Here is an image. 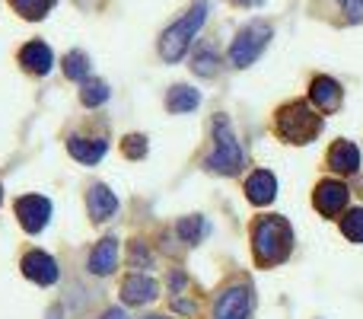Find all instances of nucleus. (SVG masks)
Segmentation results:
<instances>
[{
	"label": "nucleus",
	"mask_w": 363,
	"mask_h": 319,
	"mask_svg": "<svg viewBox=\"0 0 363 319\" xmlns=\"http://www.w3.org/2000/svg\"><path fill=\"white\" fill-rule=\"evenodd\" d=\"M233 4H236V6H262L264 0H233Z\"/></svg>",
	"instance_id": "30"
},
{
	"label": "nucleus",
	"mask_w": 363,
	"mask_h": 319,
	"mask_svg": "<svg viewBox=\"0 0 363 319\" xmlns=\"http://www.w3.org/2000/svg\"><path fill=\"white\" fill-rule=\"evenodd\" d=\"M89 271L99 278L112 275L115 269H118V237H106L99 239V243L93 246V252H89Z\"/></svg>",
	"instance_id": "14"
},
{
	"label": "nucleus",
	"mask_w": 363,
	"mask_h": 319,
	"mask_svg": "<svg viewBox=\"0 0 363 319\" xmlns=\"http://www.w3.org/2000/svg\"><path fill=\"white\" fill-rule=\"evenodd\" d=\"M19 64H23L29 74H38L45 77L51 70V64H55V55H51V48L45 42H26L23 48H19Z\"/></svg>",
	"instance_id": "17"
},
{
	"label": "nucleus",
	"mask_w": 363,
	"mask_h": 319,
	"mask_svg": "<svg viewBox=\"0 0 363 319\" xmlns=\"http://www.w3.org/2000/svg\"><path fill=\"white\" fill-rule=\"evenodd\" d=\"M0 201H4V188H0Z\"/></svg>",
	"instance_id": "32"
},
{
	"label": "nucleus",
	"mask_w": 363,
	"mask_h": 319,
	"mask_svg": "<svg viewBox=\"0 0 363 319\" xmlns=\"http://www.w3.org/2000/svg\"><path fill=\"white\" fill-rule=\"evenodd\" d=\"M268 42H271L268 19H252V23H245L230 45V64L233 67H249V64H255L258 58H262V51L268 48Z\"/></svg>",
	"instance_id": "5"
},
{
	"label": "nucleus",
	"mask_w": 363,
	"mask_h": 319,
	"mask_svg": "<svg viewBox=\"0 0 363 319\" xmlns=\"http://www.w3.org/2000/svg\"><path fill=\"white\" fill-rule=\"evenodd\" d=\"M10 4L23 19H32V23H35V19H45L51 10H55L57 0H10Z\"/></svg>",
	"instance_id": "22"
},
{
	"label": "nucleus",
	"mask_w": 363,
	"mask_h": 319,
	"mask_svg": "<svg viewBox=\"0 0 363 319\" xmlns=\"http://www.w3.org/2000/svg\"><path fill=\"white\" fill-rule=\"evenodd\" d=\"M131 265L134 269H140V265H144V269H153V252L147 249L140 239H134L131 243Z\"/></svg>",
	"instance_id": "26"
},
{
	"label": "nucleus",
	"mask_w": 363,
	"mask_h": 319,
	"mask_svg": "<svg viewBox=\"0 0 363 319\" xmlns=\"http://www.w3.org/2000/svg\"><path fill=\"white\" fill-rule=\"evenodd\" d=\"M102 319H128V313H125V310H118V307H112V310H106V313H102Z\"/></svg>",
	"instance_id": "28"
},
{
	"label": "nucleus",
	"mask_w": 363,
	"mask_h": 319,
	"mask_svg": "<svg viewBox=\"0 0 363 319\" xmlns=\"http://www.w3.org/2000/svg\"><path fill=\"white\" fill-rule=\"evenodd\" d=\"M309 102H313L315 112L332 115V112H338L341 102H345V90H341V83L335 80V77L322 74L309 83Z\"/></svg>",
	"instance_id": "9"
},
{
	"label": "nucleus",
	"mask_w": 363,
	"mask_h": 319,
	"mask_svg": "<svg viewBox=\"0 0 363 319\" xmlns=\"http://www.w3.org/2000/svg\"><path fill=\"white\" fill-rule=\"evenodd\" d=\"M16 220L26 233H42L51 220V201L45 195H23L16 201Z\"/></svg>",
	"instance_id": "8"
},
{
	"label": "nucleus",
	"mask_w": 363,
	"mask_h": 319,
	"mask_svg": "<svg viewBox=\"0 0 363 319\" xmlns=\"http://www.w3.org/2000/svg\"><path fill=\"white\" fill-rule=\"evenodd\" d=\"M274 195H277V179H274V173H268V169H255V173L245 179V198H249L255 207L271 205Z\"/></svg>",
	"instance_id": "15"
},
{
	"label": "nucleus",
	"mask_w": 363,
	"mask_h": 319,
	"mask_svg": "<svg viewBox=\"0 0 363 319\" xmlns=\"http://www.w3.org/2000/svg\"><path fill=\"white\" fill-rule=\"evenodd\" d=\"M144 319H166V316H144Z\"/></svg>",
	"instance_id": "31"
},
{
	"label": "nucleus",
	"mask_w": 363,
	"mask_h": 319,
	"mask_svg": "<svg viewBox=\"0 0 363 319\" xmlns=\"http://www.w3.org/2000/svg\"><path fill=\"white\" fill-rule=\"evenodd\" d=\"M211 131H213V151H211V157L204 160V166L220 175H236L245 163V153H242V147H239L236 134H233L230 119H226V115H213Z\"/></svg>",
	"instance_id": "3"
},
{
	"label": "nucleus",
	"mask_w": 363,
	"mask_h": 319,
	"mask_svg": "<svg viewBox=\"0 0 363 319\" xmlns=\"http://www.w3.org/2000/svg\"><path fill=\"white\" fill-rule=\"evenodd\" d=\"M322 112H315L309 102L294 99L284 102L274 112V134L284 141V144H313L322 134Z\"/></svg>",
	"instance_id": "2"
},
{
	"label": "nucleus",
	"mask_w": 363,
	"mask_h": 319,
	"mask_svg": "<svg viewBox=\"0 0 363 319\" xmlns=\"http://www.w3.org/2000/svg\"><path fill=\"white\" fill-rule=\"evenodd\" d=\"M198 106H201V93H198V90H191V87H185V83H176V87L166 93V109H169V112H176V115L194 112Z\"/></svg>",
	"instance_id": "18"
},
{
	"label": "nucleus",
	"mask_w": 363,
	"mask_h": 319,
	"mask_svg": "<svg viewBox=\"0 0 363 319\" xmlns=\"http://www.w3.org/2000/svg\"><path fill=\"white\" fill-rule=\"evenodd\" d=\"M19 269H23V275L29 278V281L42 284V288H48V284H55L57 278H61V269H57V262L48 256V252H42V249L26 252L23 262H19Z\"/></svg>",
	"instance_id": "10"
},
{
	"label": "nucleus",
	"mask_w": 363,
	"mask_h": 319,
	"mask_svg": "<svg viewBox=\"0 0 363 319\" xmlns=\"http://www.w3.org/2000/svg\"><path fill=\"white\" fill-rule=\"evenodd\" d=\"M347 23H363V0H338Z\"/></svg>",
	"instance_id": "27"
},
{
	"label": "nucleus",
	"mask_w": 363,
	"mask_h": 319,
	"mask_svg": "<svg viewBox=\"0 0 363 319\" xmlns=\"http://www.w3.org/2000/svg\"><path fill=\"white\" fill-rule=\"evenodd\" d=\"M294 252V227L281 214H264L252 220V256L258 269L284 265Z\"/></svg>",
	"instance_id": "1"
},
{
	"label": "nucleus",
	"mask_w": 363,
	"mask_h": 319,
	"mask_svg": "<svg viewBox=\"0 0 363 319\" xmlns=\"http://www.w3.org/2000/svg\"><path fill=\"white\" fill-rule=\"evenodd\" d=\"M64 77L67 80H89V58H86V51H67L64 55Z\"/></svg>",
	"instance_id": "21"
},
{
	"label": "nucleus",
	"mask_w": 363,
	"mask_h": 319,
	"mask_svg": "<svg viewBox=\"0 0 363 319\" xmlns=\"http://www.w3.org/2000/svg\"><path fill=\"white\" fill-rule=\"evenodd\" d=\"M252 316V288L230 284L213 303V319H249Z\"/></svg>",
	"instance_id": "7"
},
{
	"label": "nucleus",
	"mask_w": 363,
	"mask_h": 319,
	"mask_svg": "<svg viewBox=\"0 0 363 319\" xmlns=\"http://www.w3.org/2000/svg\"><path fill=\"white\" fill-rule=\"evenodd\" d=\"M341 233H345L351 243H363V207H351L341 217Z\"/></svg>",
	"instance_id": "24"
},
{
	"label": "nucleus",
	"mask_w": 363,
	"mask_h": 319,
	"mask_svg": "<svg viewBox=\"0 0 363 319\" xmlns=\"http://www.w3.org/2000/svg\"><path fill=\"white\" fill-rule=\"evenodd\" d=\"M328 169L338 175H354L360 169V151L357 144H351V141H335L332 147H328Z\"/></svg>",
	"instance_id": "13"
},
{
	"label": "nucleus",
	"mask_w": 363,
	"mask_h": 319,
	"mask_svg": "<svg viewBox=\"0 0 363 319\" xmlns=\"http://www.w3.org/2000/svg\"><path fill=\"white\" fill-rule=\"evenodd\" d=\"M204 19H207V4L204 0H194L191 10L160 36V58H163L166 64L182 61L185 51H188V45H191V38L198 36V29L204 26Z\"/></svg>",
	"instance_id": "4"
},
{
	"label": "nucleus",
	"mask_w": 363,
	"mask_h": 319,
	"mask_svg": "<svg viewBox=\"0 0 363 319\" xmlns=\"http://www.w3.org/2000/svg\"><path fill=\"white\" fill-rule=\"evenodd\" d=\"M67 151L74 160H80L83 166H96L108 151V141L106 138H83V134H74L67 138Z\"/></svg>",
	"instance_id": "16"
},
{
	"label": "nucleus",
	"mask_w": 363,
	"mask_h": 319,
	"mask_svg": "<svg viewBox=\"0 0 363 319\" xmlns=\"http://www.w3.org/2000/svg\"><path fill=\"white\" fill-rule=\"evenodd\" d=\"M147 151H150V147H147L144 134H128V138L121 141V153H125L128 160H144Z\"/></svg>",
	"instance_id": "25"
},
{
	"label": "nucleus",
	"mask_w": 363,
	"mask_h": 319,
	"mask_svg": "<svg viewBox=\"0 0 363 319\" xmlns=\"http://www.w3.org/2000/svg\"><path fill=\"white\" fill-rule=\"evenodd\" d=\"M217 64H220V58L213 55L211 45H201V48L194 51V58H191V70L198 77H213L217 74Z\"/></svg>",
	"instance_id": "23"
},
{
	"label": "nucleus",
	"mask_w": 363,
	"mask_h": 319,
	"mask_svg": "<svg viewBox=\"0 0 363 319\" xmlns=\"http://www.w3.org/2000/svg\"><path fill=\"white\" fill-rule=\"evenodd\" d=\"M182 284H185V275H182V271H176V275H172V291H179Z\"/></svg>",
	"instance_id": "29"
},
{
	"label": "nucleus",
	"mask_w": 363,
	"mask_h": 319,
	"mask_svg": "<svg viewBox=\"0 0 363 319\" xmlns=\"http://www.w3.org/2000/svg\"><path fill=\"white\" fill-rule=\"evenodd\" d=\"M176 230H179V237H182V243H201V239L211 233V224H207V217H201V214H194V217H182L179 224H176Z\"/></svg>",
	"instance_id": "19"
},
{
	"label": "nucleus",
	"mask_w": 363,
	"mask_h": 319,
	"mask_svg": "<svg viewBox=\"0 0 363 319\" xmlns=\"http://www.w3.org/2000/svg\"><path fill=\"white\" fill-rule=\"evenodd\" d=\"M86 211H89V217H93L96 224L115 217V211H118V195H115L108 185L96 182V185L86 192Z\"/></svg>",
	"instance_id": "12"
},
{
	"label": "nucleus",
	"mask_w": 363,
	"mask_h": 319,
	"mask_svg": "<svg viewBox=\"0 0 363 319\" xmlns=\"http://www.w3.org/2000/svg\"><path fill=\"white\" fill-rule=\"evenodd\" d=\"M112 96V90H108L106 80H99V77H93V80H83V90H80V102L86 109H99L102 102Z\"/></svg>",
	"instance_id": "20"
},
{
	"label": "nucleus",
	"mask_w": 363,
	"mask_h": 319,
	"mask_svg": "<svg viewBox=\"0 0 363 319\" xmlns=\"http://www.w3.org/2000/svg\"><path fill=\"white\" fill-rule=\"evenodd\" d=\"M160 297V284L153 278L144 275H128L121 281V301L131 303V307H144V303H153Z\"/></svg>",
	"instance_id": "11"
},
{
	"label": "nucleus",
	"mask_w": 363,
	"mask_h": 319,
	"mask_svg": "<svg viewBox=\"0 0 363 319\" xmlns=\"http://www.w3.org/2000/svg\"><path fill=\"white\" fill-rule=\"evenodd\" d=\"M347 201H351V192H347L345 182H338V179L315 182V188H313V207L322 214V217H341V214L347 211Z\"/></svg>",
	"instance_id": "6"
}]
</instances>
